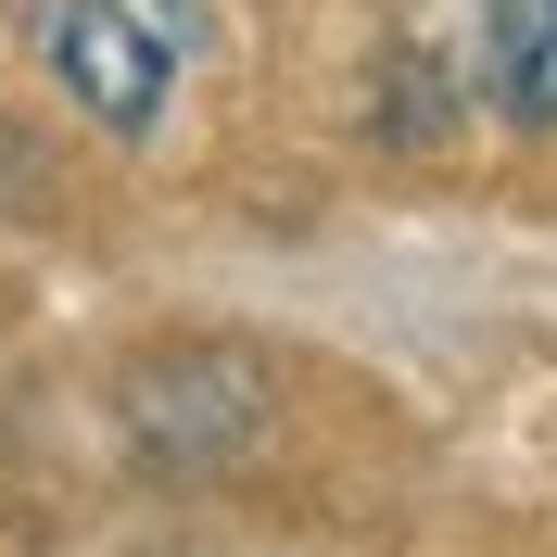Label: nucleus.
<instances>
[{"mask_svg":"<svg viewBox=\"0 0 557 557\" xmlns=\"http://www.w3.org/2000/svg\"><path fill=\"white\" fill-rule=\"evenodd\" d=\"M482 89L507 127H557V0H482Z\"/></svg>","mask_w":557,"mask_h":557,"instance_id":"f03ea898","label":"nucleus"},{"mask_svg":"<svg viewBox=\"0 0 557 557\" xmlns=\"http://www.w3.org/2000/svg\"><path fill=\"white\" fill-rule=\"evenodd\" d=\"M38 51H51V89L114 152H139V139H165L177 89L203 64V0H51Z\"/></svg>","mask_w":557,"mask_h":557,"instance_id":"f257e3e1","label":"nucleus"}]
</instances>
